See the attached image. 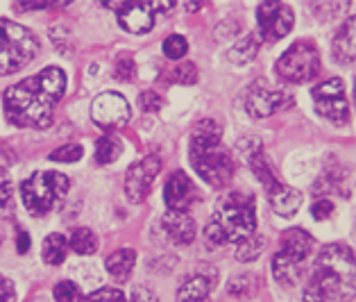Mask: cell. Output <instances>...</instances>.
<instances>
[{"mask_svg": "<svg viewBox=\"0 0 356 302\" xmlns=\"http://www.w3.org/2000/svg\"><path fill=\"white\" fill-rule=\"evenodd\" d=\"M66 73L57 66L12 84L3 96L5 118L16 127L46 129L53 123L55 105L64 98Z\"/></svg>", "mask_w": 356, "mask_h": 302, "instance_id": "6da1fadb", "label": "cell"}, {"mask_svg": "<svg viewBox=\"0 0 356 302\" xmlns=\"http://www.w3.org/2000/svg\"><path fill=\"white\" fill-rule=\"evenodd\" d=\"M304 302H352L354 300V250L345 244H329L318 253L314 275L302 293Z\"/></svg>", "mask_w": 356, "mask_h": 302, "instance_id": "7a4b0ae2", "label": "cell"}, {"mask_svg": "<svg viewBox=\"0 0 356 302\" xmlns=\"http://www.w3.org/2000/svg\"><path fill=\"white\" fill-rule=\"evenodd\" d=\"M188 159L207 184L227 186L234 177V159L222 148V127L211 118L197 120L188 143Z\"/></svg>", "mask_w": 356, "mask_h": 302, "instance_id": "3957f363", "label": "cell"}, {"mask_svg": "<svg viewBox=\"0 0 356 302\" xmlns=\"http://www.w3.org/2000/svg\"><path fill=\"white\" fill-rule=\"evenodd\" d=\"M257 235V202L252 193L232 191L216 205L209 225L204 230V241L209 248H220L232 241H243Z\"/></svg>", "mask_w": 356, "mask_h": 302, "instance_id": "277c9868", "label": "cell"}, {"mask_svg": "<svg viewBox=\"0 0 356 302\" xmlns=\"http://www.w3.org/2000/svg\"><path fill=\"white\" fill-rule=\"evenodd\" d=\"M314 253V239L307 230L291 228L282 235V244L277 255L273 257V275L277 284L284 289H291L300 282L304 273V264L309 262Z\"/></svg>", "mask_w": 356, "mask_h": 302, "instance_id": "5b68a950", "label": "cell"}, {"mask_svg": "<svg viewBox=\"0 0 356 302\" xmlns=\"http://www.w3.org/2000/svg\"><path fill=\"white\" fill-rule=\"evenodd\" d=\"M68 189H71V182H68L64 173L41 170L21 184V198L25 209L32 216H46L62 205Z\"/></svg>", "mask_w": 356, "mask_h": 302, "instance_id": "8992f818", "label": "cell"}, {"mask_svg": "<svg viewBox=\"0 0 356 302\" xmlns=\"http://www.w3.org/2000/svg\"><path fill=\"white\" fill-rule=\"evenodd\" d=\"M39 53L37 37L23 25L0 19V75H12L25 68Z\"/></svg>", "mask_w": 356, "mask_h": 302, "instance_id": "52a82bcc", "label": "cell"}, {"mask_svg": "<svg viewBox=\"0 0 356 302\" xmlns=\"http://www.w3.org/2000/svg\"><path fill=\"white\" fill-rule=\"evenodd\" d=\"M277 75L286 82L307 84L320 73V55L318 48L309 41H298L277 59L275 64Z\"/></svg>", "mask_w": 356, "mask_h": 302, "instance_id": "ba28073f", "label": "cell"}, {"mask_svg": "<svg viewBox=\"0 0 356 302\" xmlns=\"http://www.w3.org/2000/svg\"><path fill=\"white\" fill-rule=\"evenodd\" d=\"M311 96H314L316 111L323 118L341 127L350 123V102H347L345 82L341 77H332V80L318 84Z\"/></svg>", "mask_w": 356, "mask_h": 302, "instance_id": "9c48e42d", "label": "cell"}, {"mask_svg": "<svg viewBox=\"0 0 356 302\" xmlns=\"http://www.w3.org/2000/svg\"><path fill=\"white\" fill-rule=\"evenodd\" d=\"M109 10L118 16L120 28L132 34H145L154 28L159 12H168L175 3H107Z\"/></svg>", "mask_w": 356, "mask_h": 302, "instance_id": "30bf717a", "label": "cell"}, {"mask_svg": "<svg viewBox=\"0 0 356 302\" xmlns=\"http://www.w3.org/2000/svg\"><path fill=\"white\" fill-rule=\"evenodd\" d=\"M257 23H259V37L266 43H275L284 39L293 30L295 14L289 5L284 3H261L257 7Z\"/></svg>", "mask_w": 356, "mask_h": 302, "instance_id": "8fae6325", "label": "cell"}, {"mask_svg": "<svg viewBox=\"0 0 356 302\" xmlns=\"http://www.w3.org/2000/svg\"><path fill=\"white\" fill-rule=\"evenodd\" d=\"M161 170V159L157 154H147V157L138 159L136 164L127 168L125 173V193L129 202L141 205L152 191V184Z\"/></svg>", "mask_w": 356, "mask_h": 302, "instance_id": "7c38bea8", "label": "cell"}, {"mask_svg": "<svg viewBox=\"0 0 356 302\" xmlns=\"http://www.w3.org/2000/svg\"><path fill=\"white\" fill-rule=\"evenodd\" d=\"M91 118L95 120V125L102 129H118L125 127L132 118V109H129L127 100L114 91L100 93L91 105Z\"/></svg>", "mask_w": 356, "mask_h": 302, "instance_id": "4fadbf2b", "label": "cell"}, {"mask_svg": "<svg viewBox=\"0 0 356 302\" xmlns=\"http://www.w3.org/2000/svg\"><path fill=\"white\" fill-rule=\"evenodd\" d=\"M286 105H291V98L286 96L284 91L268 86L266 82L252 84L245 96V109H248V114L254 118H268V116H273L277 109H282Z\"/></svg>", "mask_w": 356, "mask_h": 302, "instance_id": "5bb4252c", "label": "cell"}, {"mask_svg": "<svg viewBox=\"0 0 356 302\" xmlns=\"http://www.w3.org/2000/svg\"><path fill=\"white\" fill-rule=\"evenodd\" d=\"M163 198H166V205L170 212H186L188 207L195 202L197 191H195V184L191 182V177L184 170H175L168 177L166 189H163Z\"/></svg>", "mask_w": 356, "mask_h": 302, "instance_id": "9a60e30c", "label": "cell"}, {"mask_svg": "<svg viewBox=\"0 0 356 302\" xmlns=\"http://www.w3.org/2000/svg\"><path fill=\"white\" fill-rule=\"evenodd\" d=\"M218 282V273L213 266H204V269L195 271L191 278L181 282V287L177 291V302H204L209 298L211 289Z\"/></svg>", "mask_w": 356, "mask_h": 302, "instance_id": "2e32d148", "label": "cell"}, {"mask_svg": "<svg viewBox=\"0 0 356 302\" xmlns=\"http://www.w3.org/2000/svg\"><path fill=\"white\" fill-rule=\"evenodd\" d=\"M161 225H163V232H166L170 244L186 246L195 237V223L186 212H170L168 209L166 216L161 218Z\"/></svg>", "mask_w": 356, "mask_h": 302, "instance_id": "e0dca14e", "label": "cell"}, {"mask_svg": "<svg viewBox=\"0 0 356 302\" xmlns=\"http://www.w3.org/2000/svg\"><path fill=\"white\" fill-rule=\"evenodd\" d=\"M266 196H268V200H270L273 209L280 216H284V218H291V216L302 207V193L298 189H291L286 184H280Z\"/></svg>", "mask_w": 356, "mask_h": 302, "instance_id": "ac0fdd59", "label": "cell"}, {"mask_svg": "<svg viewBox=\"0 0 356 302\" xmlns=\"http://www.w3.org/2000/svg\"><path fill=\"white\" fill-rule=\"evenodd\" d=\"M134 264H136V253L132 248L116 250V253H111L107 257V262H105L107 273L120 284L129 280V275H132V271H134Z\"/></svg>", "mask_w": 356, "mask_h": 302, "instance_id": "d6986e66", "label": "cell"}, {"mask_svg": "<svg viewBox=\"0 0 356 302\" xmlns=\"http://www.w3.org/2000/svg\"><path fill=\"white\" fill-rule=\"evenodd\" d=\"M334 55L341 64H352L354 62V19L345 21L341 25V30L334 37Z\"/></svg>", "mask_w": 356, "mask_h": 302, "instance_id": "ffe728a7", "label": "cell"}, {"mask_svg": "<svg viewBox=\"0 0 356 302\" xmlns=\"http://www.w3.org/2000/svg\"><path fill=\"white\" fill-rule=\"evenodd\" d=\"M66 253H68V239L64 235H57V232H53V235H48L46 241H43L41 257H43V262H46L48 266L64 264Z\"/></svg>", "mask_w": 356, "mask_h": 302, "instance_id": "44dd1931", "label": "cell"}, {"mask_svg": "<svg viewBox=\"0 0 356 302\" xmlns=\"http://www.w3.org/2000/svg\"><path fill=\"white\" fill-rule=\"evenodd\" d=\"M259 287H261V280H259V275L254 273H241V275H234V278L227 282V293L234 298H252L257 296Z\"/></svg>", "mask_w": 356, "mask_h": 302, "instance_id": "7402d4cb", "label": "cell"}, {"mask_svg": "<svg viewBox=\"0 0 356 302\" xmlns=\"http://www.w3.org/2000/svg\"><path fill=\"white\" fill-rule=\"evenodd\" d=\"M257 50H259L257 34H245V37H243L241 41H236L229 48L227 59H229L232 64H250L252 59L257 57Z\"/></svg>", "mask_w": 356, "mask_h": 302, "instance_id": "603a6c76", "label": "cell"}, {"mask_svg": "<svg viewBox=\"0 0 356 302\" xmlns=\"http://www.w3.org/2000/svg\"><path fill=\"white\" fill-rule=\"evenodd\" d=\"M120 154H123V141L116 139V136H100L95 141V161L100 166H107V164H114Z\"/></svg>", "mask_w": 356, "mask_h": 302, "instance_id": "cb8c5ba5", "label": "cell"}, {"mask_svg": "<svg viewBox=\"0 0 356 302\" xmlns=\"http://www.w3.org/2000/svg\"><path fill=\"white\" fill-rule=\"evenodd\" d=\"M68 248L77 255H93L98 250V237L93 235L89 228H77L71 239H68Z\"/></svg>", "mask_w": 356, "mask_h": 302, "instance_id": "d4e9b609", "label": "cell"}, {"mask_svg": "<svg viewBox=\"0 0 356 302\" xmlns=\"http://www.w3.org/2000/svg\"><path fill=\"white\" fill-rule=\"evenodd\" d=\"M266 250V239L261 235H252L248 239L238 241V248H236V259L243 264H250L254 259L261 257V253Z\"/></svg>", "mask_w": 356, "mask_h": 302, "instance_id": "484cf974", "label": "cell"}, {"mask_svg": "<svg viewBox=\"0 0 356 302\" xmlns=\"http://www.w3.org/2000/svg\"><path fill=\"white\" fill-rule=\"evenodd\" d=\"M114 77L120 82H132L134 77H136V64H134V59L132 55H127V53H120L116 57V62H114Z\"/></svg>", "mask_w": 356, "mask_h": 302, "instance_id": "4316f807", "label": "cell"}, {"mask_svg": "<svg viewBox=\"0 0 356 302\" xmlns=\"http://www.w3.org/2000/svg\"><path fill=\"white\" fill-rule=\"evenodd\" d=\"M166 82H172V84H195L197 82V68L195 64H179L177 68H172V71L166 75Z\"/></svg>", "mask_w": 356, "mask_h": 302, "instance_id": "83f0119b", "label": "cell"}, {"mask_svg": "<svg viewBox=\"0 0 356 302\" xmlns=\"http://www.w3.org/2000/svg\"><path fill=\"white\" fill-rule=\"evenodd\" d=\"M50 41H53V46L59 50V53L64 55H71L73 50V39H71V32H68L66 25H53L50 28Z\"/></svg>", "mask_w": 356, "mask_h": 302, "instance_id": "f1b7e54d", "label": "cell"}, {"mask_svg": "<svg viewBox=\"0 0 356 302\" xmlns=\"http://www.w3.org/2000/svg\"><path fill=\"white\" fill-rule=\"evenodd\" d=\"M82 154H84V148L80 143H66L62 148L50 152V159L59 161V164H75L82 159Z\"/></svg>", "mask_w": 356, "mask_h": 302, "instance_id": "f546056e", "label": "cell"}, {"mask_svg": "<svg viewBox=\"0 0 356 302\" xmlns=\"http://www.w3.org/2000/svg\"><path fill=\"white\" fill-rule=\"evenodd\" d=\"M163 53L168 59H181L188 53V43L181 34H170V37L163 41Z\"/></svg>", "mask_w": 356, "mask_h": 302, "instance_id": "4dcf8cb0", "label": "cell"}, {"mask_svg": "<svg viewBox=\"0 0 356 302\" xmlns=\"http://www.w3.org/2000/svg\"><path fill=\"white\" fill-rule=\"evenodd\" d=\"M55 300L57 302H82L80 287L73 282H68V280L55 284Z\"/></svg>", "mask_w": 356, "mask_h": 302, "instance_id": "1f68e13d", "label": "cell"}, {"mask_svg": "<svg viewBox=\"0 0 356 302\" xmlns=\"http://www.w3.org/2000/svg\"><path fill=\"white\" fill-rule=\"evenodd\" d=\"M82 302H127V298H125V293L120 289L105 287V289L93 291L91 296L82 298Z\"/></svg>", "mask_w": 356, "mask_h": 302, "instance_id": "d6a6232c", "label": "cell"}, {"mask_svg": "<svg viewBox=\"0 0 356 302\" xmlns=\"http://www.w3.org/2000/svg\"><path fill=\"white\" fill-rule=\"evenodd\" d=\"M14 214V191L7 180H0V218H10Z\"/></svg>", "mask_w": 356, "mask_h": 302, "instance_id": "836d02e7", "label": "cell"}, {"mask_svg": "<svg viewBox=\"0 0 356 302\" xmlns=\"http://www.w3.org/2000/svg\"><path fill=\"white\" fill-rule=\"evenodd\" d=\"M138 107L147 111V114H154V111H159L163 107V98L157 91H143L141 96H138Z\"/></svg>", "mask_w": 356, "mask_h": 302, "instance_id": "e575fe53", "label": "cell"}, {"mask_svg": "<svg viewBox=\"0 0 356 302\" xmlns=\"http://www.w3.org/2000/svg\"><path fill=\"white\" fill-rule=\"evenodd\" d=\"M311 214H314V218L325 221L334 214V202L327 200V198H318V200L314 202V207H311Z\"/></svg>", "mask_w": 356, "mask_h": 302, "instance_id": "d590c367", "label": "cell"}, {"mask_svg": "<svg viewBox=\"0 0 356 302\" xmlns=\"http://www.w3.org/2000/svg\"><path fill=\"white\" fill-rule=\"evenodd\" d=\"M132 302H159V298H157V293H154L152 289L136 287L132 291Z\"/></svg>", "mask_w": 356, "mask_h": 302, "instance_id": "8d00e7d4", "label": "cell"}, {"mask_svg": "<svg viewBox=\"0 0 356 302\" xmlns=\"http://www.w3.org/2000/svg\"><path fill=\"white\" fill-rule=\"evenodd\" d=\"M14 300V284L0 275V302H12Z\"/></svg>", "mask_w": 356, "mask_h": 302, "instance_id": "74e56055", "label": "cell"}, {"mask_svg": "<svg viewBox=\"0 0 356 302\" xmlns=\"http://www.w3.org/2000/svg\"><path fill=\"white\" fill-rule=\"evenodd\" d=\"M16 250H19L21 255L30 250V237H28V232H19V239H16Z\"/></svg>", "mask_w": 356, "mask_h": 302, "instance_id": "f35d334b", "label": "cell"}]
</instances>
